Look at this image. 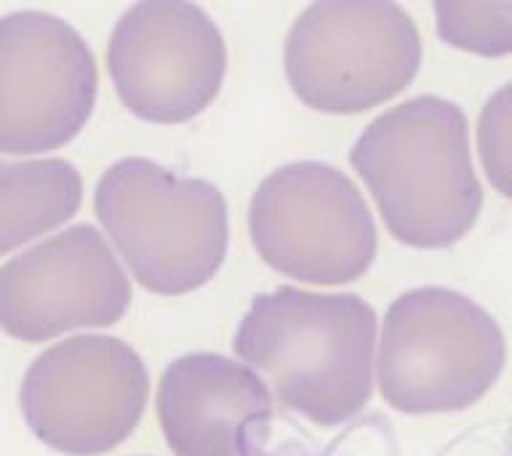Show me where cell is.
<instances>
[{
    "label": "cell",
    "instance_id": "obj_9",
    "mask_svg": "<svg viewBox=\"0 0 512 456\" xmlns=\"http://www.w3.org/2000/svg\"><path fill=\"white\" fill-rule=\"evenodd\" d=\"M99 72L72 24L43 11L0 19V152L59 150L86 128Z\"/></svg>",
    "mask_w": 512,
    "mask_h": 456
},
{
    "label": "cell",
    "instance_id": "obj_1",
    "mask_svg": "<svg viewBox=\"0 0 512 456\" xmlns=\"http://www.w3.org/2000/svg\"><path fill=\"white\" fill-rule=\"evenodd\" d=\"M232 344L283 406L320 427L360 414L374 390L376 312L358 294L294 286L259 294Z\"/></svg>",
    "mask_w": 512,
    "mask_h": 456
},
{
    "label": "cell",
    "instance_id": "obj_10",
    "mask_svg": "<svg viewBox=\"0 0 512 456\" xmlns=\"http://www.w3.org/2000/svg\"><path fill=\"white\" fill-rule=\"evenodd\" d=\"M128 304V275L91 224H75L0 267V328L22 342L112 326Z\"/></svg>",
    "mask_w": 512,
    "mask_h": 456
},
{
    "label": "cell",
    "instance_id": "obj_4",
    "mask_svg": "<svg viewBox=\"0 0 512 456\" xmlns=\"http://www.w3.org/2000/svg\"><path fill=\"white\" fill-rule=\"evenodd\" d=\"M504 363L507 342L499 323L459 291L414 288L384 315L376 379L395 411H464L494 387Z\"/></svg>",
    "mask_w": 512,
    "mask_h": 456
},
{
    "label": "cell",
    "instance_id": "obj_12",
    "mask_svg": "<svg viewBox=\"0 0 512 456\" xmlns=\"http://www.w3.org/2000/svg\"><path fill=\"white\" fill-rule=\"evenodd\" d=\"M83 179L70 160H0V256L78 214Z\"/></svg>",
    "mask_w": 512,
    "mask_h": 456
},
{
    "label": "cell",
    "instance_id": "obj_5",
    "mask_svg": "<svg viewBox=\"0 0 512 456\" xmlns=\"http://www.w3.org/2000/svg\"><path fill=\"white\" fill-rule=\"evenodd\" d=\"M283 62L299 102L355 115L411 86L422 38L406 8L390 0H320L291 24Z\"/></svg>",
    "mask_w": 512,
    "mask_h": 456
},
{
    "label": "cell",
    "instance_id": "obj_13",
    "mask_svg": "<svg viewBox=\"0 0 512 456\" xmlns=\"http://www.w3.org/2000/svg\"><path fill=\"white\" fill-rule=\"evenodd\" d=\"M443 43L478 56L512 54V3H435Z\"/></svg>",
    "mask_w": 512,
    "mask_h": 456
},
{
    "label": "cell",
    "instance_id": "obj_2",
    "mask_svg": "<svg viewBox=\"0 0 512 456\" xmlns=\"http://www.w3.org/2000/svg\"><path fill=\"white\" fill-rule=\"evenodd\" d=\"M350 163L374 195L384 227L411 248H448L483 208L459 104L414 96L371 120L352 144Z\"/></svg>",
    "mask_w": 512,
    "mask_h": 456
},
{
    "label": "cell",
    "instance_id": "obj_7",
    "mask_svg": "<svg viewBox=\"0 0 512 456\" xmlns=\"http://www.w3.org/2000/svg\"><path fill=\"white\" fill-rule=\"evenodd\" d=\"M150 395V376L134 347L118 336L86 334L54 344L22 379L19 403L27 427L48 448L99 456L136 430Z\"/></svg>",
    "mask_w": 512,
    "mask_h": 456
},
{
    "label": "cell",
    "instance_id": "obj_8",
    "mask_svg": "<svg viewBox=\"0 0 512 456\" xmlns=\"http://www.w3.org/2000/svg\"><path fill=\"white\" fill-rule=\"evenodd\" d=\"M107 67L128 112L176 126L198 118L219 96L227 46L214 19L195 3L144 0L115 24Z\"/></svg>",
    "mask_w": 512,
    "mask_h": 456
},
{
    "label": "cell",
    "instance_id": "obj_14",
    "mask_svg": "<svg viewBox=\"0 0 512 456\" xmlns=\"http://www.w3.org/2000/svg\"><path fill=\"white\" fill-rule=\"evenodd\" d=\"M478 152L491 187L512 200V83L491 94L480 110Z\"/></svg>",
    "mask_w": 512,
    "mask_h": 456
},
{
    "label": "cell",
    "instance_id": "obj_11",
    "mask_svg": "<svg viewBox=\"0 0 512 456\" xmlns=\"http://www.w3.org/2000/svg\"><path fill=\"white\" fill-rule=\"evenodd\" d=\"M158 419L174 456H248L267 435L272 395L246 363L192 352L160 376Z\"/></svg>",
    "mask_w": 512,
    "mask_h": 456
},
{
    "label": "cell",
    "instance_id": "obj_6",
    "mask_svg": "<svg viewBox=\"0 0 512 456\" xmlns=\"http://www.w3.org/2000/svg\"><path fill=\"white\" fill-rule=\"evenodd\" d=\"M254 248L286 278L342 286L374 264L376 224L339 168L299 160L272 171L248 208Z\"/></svg>",
    "mask_w": 512,
    "mask_h": 456
},
{
    "label": "cell",
    "instance_id": "obj_3",
    "mask_svg": "<svg viewBox=\"0 0 512 456\" xmlns=\"http://www.w3.org/2000/svg\"><path fill=\"white\" fill-rule=\"evenodd\" d=\"M94 208L131 275L152 294L206 286L227 256L230 219L219 187L155 160L112 163L96 184Z\"/></svg>",
    "mask_w": 512,
    "mask_h": 456
}]
</instances>
